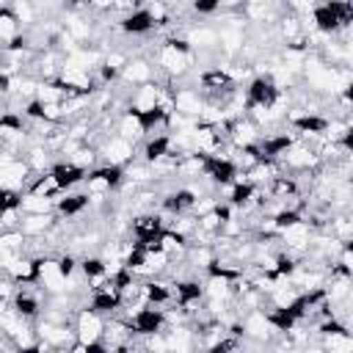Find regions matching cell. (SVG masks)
Instances as JSON below:
<instances>
[{
  "mask_svg": "<svg viewBox=\"0 0 353 353\" xmlns=\"http://www.w3.org/2000/svg\"><path fill=\"white\" fill-rule=\"evenodd\" d=\"M193 66V50L182 36H168L160 47H157V66L165 80H179L190 72Z\"/></svg>",
  "mask_w": 353,
  "mask_h": 353,
  "instance_id": "cell-1",
  "label": "cell"
},
{
  "mask_svg": "<svg viewBox=\"0 0 353 353\" xmlns=\"http://www.w3.org/2000/svg\"><path fill=\"white\" fill-rule=\"evenodd\" d=\"M276 163H279L281 174H284V171H290V174H309V171H317V168H320L317 152H314L309 143H303V141H292V143L276 157Z\"/></svg>",
  "mask_w": 353,
  "mask_h": 353,
  "instance_id": "cell-2",
  "label": "cell"
},
{
  "mask_svg": "<svg viewBox=\"0 0 353 353\" xmlns=\"http://www.w3.org/2000/svg\"><path fill=\"white\" fill-rule=\"evenodd\" d=\"M99 160L105 163V165H116V168H127L132 160H135V154H138V146L135 143H130L127 138H121V135H105L102 138V143H99Z\"/></svg>",
  "mask_w": 353,
  "mask_h": 353,
  "instance_id": "cell-3",
  "label": "cell"
},
{
  "mask_svg": "<svg viewBox=\"0 0 353 353\" xmlns=\"http://www.w3.org/2000/svg\"><path fill=\"white\" fill-rule=\"evenodd\" d=\"M36 287L50 298V295H66V276L61 273L58 256H41L36 259Z\"/></svg>",
  "mask_w": 353,
  "mask_h": 353,
  "instance_id": "cell-4",
  "label": "cell"
},
{
  "mask_svg": "<svg viewBox=\"0 0 353 353\" xmlns=\"http://www.w3.org/2000/svg\"><path fill=\"white\" fill-rule=\"evenodd\" d=\"M72 328H74V339H77L80 345H94V342H99V339H102L105 317H102V314H97L94 309L83 306V309H77Z\"/></svg>",
  "mask_w": 353,
  "mask_h": 353,
  "instance_id": "cell-5",
  "label": "cell"
},
{
  "mask_svg": "<svg viewBox=\"0 0 353 353\" xmlns=\"http://www.w3.org/2000/svg\"><path fill=\"white\" fill-rule=\"evenodd\" d=\"M259 138H262V130L248 116L232 119L229 127H226V143L232 149H251V146L259 143Z\"/></svg>",
  "mask_w": 353,
  "mask_h": 353,
  "instance_id": "cell-6",
  "label": "cell"
},
{
  "mask_svg": "<svg viewBox=\"0 0 353 353\" xmlns=\"http://www.w3.org/2000/svg\"><path fill=\"white\" fill-rule=\"evenodd\" d=\"M279 88H276V83L268 77V74H256L251 83H248V88L243 91V97H245V105H248V110L251 108H270L276 99H279ZM245 110V113H248Z\"/></svg>",
  "mask_w": 353,
  "mask_h": 353,
  "instance_id": "cell-7",
  "label": "cell"
},
{
  "mask_svg": "<svg viewBox=\"0 0 353 353\" xmlns=\"http://www.w3.org/2000/svg\"><path fill=\"white\" fill-rule=\"evenodd\" d=\"M163 88H165V83H154V80L138 85V88L132 91L130 102H127V110H132V113H138V116H146V113L157 110V102H160Z\"/></svg>",
  "mask_w": 353,
  "mask_h": 353,
  "instance_id": "cell-8",
  "label": "cell"
},
{
  "mask_svg": "<svg viewBox=\"0 0 353 353\" xmlns=\"http://www.w3.org/2000/svg\"><path fill=\"white\" fill-rule=\"evenodd\" d=\"M55 226H58V215L55 212H50V215H22V221H19V232L25 234V240L47 237Z\"/></svg>",
  "mask_w": 353,
  "mask_h": 353,
  "instance_id": "cell-9",
  "label": "cell"
},
{
  "mask_svg": "<svg viewBox=\"0 0 353 353\" xmlns=\"http://www.w3.org/2000/svg\"><path fill=\"white\" fill-rule=\"evenodd\" d=\"M3 273H6V279H11L17 287H22V284H36V259L28 256V254H22V256L11 259V262L3 268Z\"/></svg>",
  "mask_w": 353,
  "mask_h": 353,
  "instance_id": "cell-10",
  "label": "cell"
},
{
  "mask_svg": "<svg viewBox=\"0 0 353 353\" xmlns=\"http://www.w3.org/2000/svg\"><path fill=\"white\" fill-rule=\"evenodd\" d=\"M116 135H121V138H127L130 143H141V141H146L149 135H146V127H143V121H141V116L138 113H132V110H124V113H119V119H116Z\"/></svg>",
  "mask_w": 353,
  "mask_h": 353,
  "instance_id": "cell-11",
  "label": "cell"
},
{
  "mask_svg": "<svg viewBox=\"0 0 353 353\" xmlns=\"http://www.w3.org/2000/svg\"><path fill=\"white\" fill-rule=\"evenodd\" d=\"M50 174H52V179H55V185H58L61 193H66V190L83 185V179H85V171L74 168L69 160H58V163H52Z\"/></svg>",
  "mask_w": 353,
  "mask_h": 353,
  "instance_id": "cell-12",
  "label": "cell"
},
{
  "mask_svg": "<svg viewBox=\"0 0 353 353\" xmlns=\"http://www.w3.org/2000/svg\"><path fill=\"white\" fill-rule=\"evenodd\" d=\"M152 77H154V69H152V63L146 58H127V63H124V69L119 74L121 83H132V85L152 83Z\"/></svg>",
  "mask_w": 353,
  "mask_h": 353,
  "instance_id": "cell-13",
  "label": "cell"
},
{
  "mask_svg": "<svg viewBox=\"0 0 353 353\" xmlns=\"http://www.w3.org/2000/svg\"><path fill=\"white\" fill-rule=\"evenodd\" d=\"M165 157H171V146H168V135L165 132H157V135L143 141V163L146 165H154V163H160Z\"/></svg>",
  "mask_w": 353,
  "mask_h": 353,
  "instance_id": "cell-14",
  "label": "cell"
},
{
  "mask_svg": "<svg viewBox=\"0 0 353 353\" xmlns=\"http://www.w3.org/2000/svg\"><path fill=\"white\" fill-rule=\"evenodd\" d=\"M119 28L124 30V33H130V36H143V33H152L154 30V25L149 22V17H146V11L138 6L135 11H130L127 17H121L119 19Z\"/></svg>",
  "mask_w": 353,
  "mask_h": 353,
  "instance_id": "cell-15",
  "label": "cell"
},
{
  "mask_svg": "<svg viewBox=\"0 0 353 353\" xmlns=\"http://www.w3.org/2000/svg\"><path fill=\"white\" fill-rule=\"evenodd\" d=\"M19 212L22 215H50V212H55V199L36 196V193H22L19 196Z\"/></svg>",
  "mask_w": 353,
  "mask_h": 353,
  "instance_id": "cell-16",
  "label": "cell"
},
{
  "mask_svg": "<svg viewBox=\"0 0 353 353\" xmlns=\"http://www.w3.org/2000/svg\"><path fill=\"white\" fill-rule=\"evenodd\" d=\"M22 36V25L14 19V14L8 11V6H0V52L8 50V44Z\"/></svg>",
  "mask_w": 353,
  "mask_h": 353,
  "instance_id": "cell-17",
  "label": "cell"
},
{
  "mask_svg": "<svg viewBox=\"0 0 353 353\" xmlns=\"http://www.w3.org/2000/svg\"><path fill=\"white\" fill-rule=\"evenodd\" d=\"M39 105H58L66 99V94L58 88L55 80H39V88H36V97H33Z\"/></svg>",
  "mask_w": 353,
  "mask_h": 353,
  "instance_id": "cell-18",
  "label": "cell"
}]
</instances>
